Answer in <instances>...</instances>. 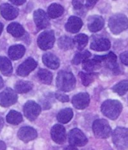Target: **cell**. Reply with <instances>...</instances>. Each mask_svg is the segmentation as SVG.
I'll return each mask as SVG.
<instances>
[{
    "instance_id": "cell-39",
    "label": "cell",
    "mask_w": 128,
    "mask_h": 150,
    "mask_svg": "<svg viewBox=\"0 0 128 150\" xmlns=\"http://www.w3.org/2000/svg\"><path fill=\"white\" fill-rule=\"evenodd\" d=\"M65 150H78V149L76 148V146L70 145V146H68L67 147H66Z\"/></svg>"
},
{
    "instance_id": "cell-26",
    "label": "cell",
    "mask_w": 128,
    "mask_h": 150,
    "mask_svg": "<svg viewBox=\"0 0 128 150\" xmlns=\"http://www.w3.org/2000/svg\"><path fill=\"white\" fill-rule=\"evenodd\" d=\"M33 85L27 81H18L14 85V89L19 94L27 93L33 89Z\"/></svg>"
},
{
    "instance_id": "cell-19",
    "label": "cell",
    "mask_w": 128,
    "mask_h": 150,
    "mask_svg": "<svg viewBox=\"0 0 128 150\" xmlns=\"http://www.w3.org/2000/svg\"><path fill=\"white\" fill-rule=\"evenodd\" d=\"M111 47L110 41L105 38L94 39L91 44V48L97 51H108Z\"/></svg>"
},
{
    "instance_id": "cell-29",
    "label": "cell",
    "mask_w": 128,
    "mask_h": 150,
    "mask_svg": "<svg viewBox=\"0 0 128 150\" xmlns=\"http://www.w3.org/2000/svg\"><path fill=\"white\" fill-rule=\"evenodd\" d=\"M38 77H39V79L42 81V83L45 84V85H50L52 82V73L48 70H47V69H39V72H38Z\"/></svg>"
},
{
    "instance_id": "cell-16",
    "label": "cell",
    "mask_w": 128,
    "mask_h": 150,
    "mask_svg": "<svg viewBox=\"0 0 128 150\" xmlns=\"http://www.w3.org/2000/svg\"><path fill=\"white\" fill-rule=\"evenodd\" d=\"M104 27V20L101 16L93 15L88 20V27L92 33H97L102 30Z\"/></svg>"
},
{
    "instance_id": "cell-11",
    "label": "cell",
    "mask_w": 128,
    "mask_h": 150,
    "mask_svg": "<svg viewBox=\"0 0 128 150\" xmlns=\"http://www.w3.org/2000/svg\"><path fill=\"white\" fill-rule=\"evenodd\" d=\"M48 17L49 16L42 9H38L34 12V22L39 30L45 29L47 27H49L50 21Z\"/></svg>"
},
{
    "instance_id": "cell-25",
    "label": "cell",
    "mask_w": 128,
    "mask_h": 150,
    "mask_svg": "<svg viewBox=\"0 0 128 150\" xmlns=\"http://www.w3.org/2000/svg\"><path fill=\"white\" fill-rule=\"evenodd\" d=\"M64 12V8L59 4L53 3L47 8V15L51 18H57Z\"/></svg>"
},
{
    "instance_id": "cell-37",
    "label": "cell",
    "mask_w": 128,
    "mask_h": 150,
    "mask_svg": "<svg viewBox=\"0 0 128 150\" xmlns=\"http://www.w3.org/2000/svg\"><path fill=\"white\" fill-rule=\"evenodd\" d=\"M97 2H98V0H86L85 6L88 8H92L96 5V3Z\"/></svg>"
},
{
    "instance_id": "cell-43",
    "label": "cell",
    "mask_w": 128,
    "mask_h": 150,
    "mask_svg": "<svg viewBox=\"0 0 128 150\" xmlns=\"http://www.w3.org/2000/svg\"><path fill=\"white\" fill-rule=\"evenodd\" d=\"M2 30H3V25H2V23H0V35L2 33Z\"/></svg>"
},
{
    "instance_id": "cell-9",
    "label": "cell",
    "mask_w": 128,
    "mask_h": 150,
    "mask_svg": "<svg viewBox=\"0 0 128 150\" xmlns=\"http://www.w3.org/2000/svg\"><path fill=\"white\" fill-rule=\"evenodd\" d=\"M18 100V95L11 88H6L0 93V106L8 107Z\"/></svg>"
},
{
    "instance_id": "cell-27",
    "label": "cell",
    "mask_w": 128,
    "mask_h": 150,
    "mask_svg": "<svg viewBox=\"0 0 128 150\" xmlns=\"http://www.w3.org/2000/svg\"><path fill=\"white\" fill-rule=\"evenodd\" d=\"M58 46L60 49L65 50H70L75 45V42L72 39L68 36H62L58 39Z\"/></svg>"
},
{
    "instance_id": "cell-30",
    "label": "cell",
    "mask_w": 128,
    "mask_h": 150,
    "mask_svg": "<svg viewBox=\"0 0 128 150\" xmlns=\"http://www.w3.org/2000/svg\"><path fill=\"white\" fill-rule=\"evenodd\" d=\"M6 121L8 123L11 125H18L23 121V117L21 113L14 110H11L6 116Z\"/></svg>"
},
{
    "instance_id": "cell-32",
    "label": "cell",
    "mask_w": 128,
    "mask_h": 150,
    "mask_svg": "<svg viewBox=\"0 0 128 150\" xmlns=\"http://www.w3.org/2000/svg\"><path fill=\"white\" fill-rule=\"evenodd\" d=\"M113 91L120 96H123L128 91V80H123L112 88Z\"/></svg>"
},
{
    "instance_id": "cell-20",
    "label": "cell",
    "mask_w": 128,
    "mask_h": 150,
    "mask_svg": "<svg viewBox=\"0 0 128 150\" xmlns=\"http://www.w3.org/2000/svg\"><path fill=\"white\" fill-rule=\"evenodd\" d=\"M42 61L45 65L50 69H56L60 67V60L56 55L51 53H46L42 57Z\"/></svg>"
},
{
    "instance_id": "cell-17",
    "label": "cell",
    "mask_w": 128,
    "mask_h": 150,
    "mask_svg": "<svg viewBox=\"0 0 128 150\" xmlns=\"http://www.w3.org/2000/svg\"><path fill=\"white\" fill-rule=\"evenodd\" d=\"M83 26V22L81 18L76 16H72L69 18L68 21L66 23L65 28L66 31L71 33H78Z\"/></svg>"
},
{
    "instance_id": "cell-2",
    "label": "cell",
    "mask_w": 128,
    "mask_h": 150,
    "mask_svg": "<svg viewBox=\"0 0 128 150\" xmlns=\"http://www.w3.org/2000/svg\"><path fill=\"white\" fill-rule=\"evenodd\" d=\"M101 111L109 119L115 120L122 111V104L118 100H107L101 106Z\"/></svg>"
},
{
    "instance_id": "cell-12",
    "label": "cell",
    "mask_w": 128,
    "mask_h": 150,
    "mask_svg": "<svg viewBox=\"0 0 128 150\" xmlns=\"http://www.w3.org/2000/svg\"><path fill=\"white\" fill-rule=\"evenodd\" d=\"M37 63L33 58L29 57L18 67L17 73L20 76H26L36 68Z\"/></svg>"
},
{
    "instance_id": "cell-5",
    "label": "cell",
    "mask_w": 128,
    "mask_h": 150,
    "mask_svg": "<svg viewBox=\"0 0 128 150\" xmlns=\"http://www.w3.org/2000/svg\"><path fill=\"white\" fill-rule=\"evenodd\" d=\"M93 131L95 137L100 139H106L112 134L109 122L105 119H97L93 123Z\"/></svg>"
},
{
    "instance_id": "cell-35",
    "label": "cell",
    "mask_w": 128,
    "mask_h": 150,
    "mask_svg": "<svg viewBox=\"0 0 128 150\" xmlns=\"http://www.w3.org/2000/svg\"><path fill=\"white\" fill-rule=\"evenodd\" d=\"M84 0H72V6L76 10H80L84 6Z\"/></svg>"
},
{
    "instance_id": "cell-40",
    "label": "cell",
    "mask_w": 128,
    "mask_h": 150,
    "mask_svg": "<svg viewBox=\"0 0 128 150\" xmlns=\"http://www.w3.org/2000/svg\"><path fill=\"white\" fill-rule=\"evenodd\" d=\"M6 149V145L3 141L0 140V150H5Z\"/></svg>"
},
{
    "instance_id": "cell-42",
    "label": "cell",
    "mask_w": 128,
    "mask_h": 150,
    "mask_svg": "<svg viewBox=\"0 0 128 150\" xmlns=\"http://www.w3.org/2000/svg\"><path fill=\"white\" fill-rule=\"evenodd\" d=\"M3 85H4L3 80H2V77H1V76H0V89L2 88V87H3Z\"/></svg>"
},
{
    "instance_id": "cell-4",
    "label": "cell",
    "mask_w": 128,
    "mask_h": 150,
    "mask_svg": "<svg viewBox=\"0 0 128 150\" xmlns=\"http://www.w3.org/2000/svg\"><path fill=\"white\" fill-rule=\"evenodd\" d=\"M112 141L118 149H128V129L117 127L112 133Z\"/></svg>"
},
{
    "instance_id": "cell-36",
    "label": "cell",
    "mask_w": 128,
    "mask_h": 150,
    "mask_svg": "<svg viewBox=\"0 0 128 150\" xmlns=\"http://www.w3.org/2000/svg\"><path fill=\"white\" fill-rule=\"evenodd\" d=\"M120 60L122 64L128 66V51H124L120 55Z\"/></svg>"
},
{
    "instance_id": "cell-10",
    "label": "cell",
    "mask_w": 128,
    "mask_h": 150,
    "mask_svg": "<svg viewBox=\"0 0 128 150\" xmlns=\"http://www.w3.org/2000/svg\"><path fill=\"white\" fill-rule=\"evenodd\" d=\"M52 139L57 144H63L66 140V133L65 127L61 125H55L53 126L51 131Z\"/></svg>"
},
{
    "instance_id": "cell-41",
    "label": "cell",
    "mask_w": 128,
    "mask_h": 150,
    "mask_svg": "<svg viewBox=\"0 0 128 150\" xmlns=\"http://www.w3.org/2000/svg\"><path fill=\"white\" fill-rule=\"evenodd\" d=\"M3 125H4L3 118H2V117H0V131H1V129H2V127H3Z\"/></svg>"
},
{
    "instance_id": "cell-28",
    "label": "cell",
    "mask_w": 128,
    "mask_h": 150,
    "mask_svg": "<svg viewBox=\"0 0 128 150\" xmlns=\"http://www.w3.org/2000/svg\"><path fill=\"white\" fill-rule=\"evenodd\" d=\"M78 76L81 80L83 85L84 86H88L91 83H93V81H94L95 79L97 77V74L93 73V72H80L78 73Z\"/></svg>"
},
{
    "instance_id": "cell-34",
    "label": "cell",
    "mask_w": 128,
    "mask_h": 150,
    "mask_svg": "<svg viewBox=\"0 0 128 150\" xmlns=\"http://www.w3.org/2000/svg\"><path fill=\"white\" fill-rule=\"evenodd\" d=\"M54 97H56L58 100L60 101V102L66 103V102H68V101H69V97H68V96L66 95V94H61V93H58V92H57V93H55Z\"/></svg>"
},
{
    "instance_id": "cell-44",
    "label": "cell",
    "mask_w": 128,
    "mask_h": 150,
    "mask_svg": "<svg viewBox=\"0 0 128 150\" xmlns=\"http://www.w3.org/2000/svg\"><path fill=\"white\" fill-rule=\"evenodd\" d=\"M83 150H93V149H91V148H88V149H83Z\"/></svg>"
},
{
    "instance_id": "cell-6",
    "label": "cell",
    "mask_w": 128,
    "mask_h": 150,
    "mask_svg": "<svg viewBox=\"0 0 128 150\" xmlns=\"http://www.w3.org/2000/svg\"><path fill=\"white\" fill-rule=\"evenodd\" d=\"M54 42V33L52 30H47L41 33L37 40L39 47L44 51L52 48Z\"/></svg>"
},
{
    "instance_id": "cell-18",
    "label": "cell",
    "mask_w": 128,
    "mask_h": 150,
    "mask_svg": "<svg viewBox=\"0 0 128 150\" xmlns=\"http://www.w3.org/2000/svg\"><path fill=\"white\" fill-rule=\"evenodd\" d=\"M103 64L98 56H95L92 60H86L82 63V68L88 72H93V71L99 69L102 67Z\"/></svg>"
},
{
    "instance_id": "cell-3",
    "label": "cell",
    "mask_w": 128,
    "mask_h": 150,
    "mask_svg": "<svg viewBox=\"0 0 128 150\" xmlns=\"http://www.w3.org/2000/svg\"><path fill=\"white\" fill-rule=\"evenodd\" d=\"M109 27L112 33H121L128 28V18L124 14H115L109 18Z\"/></svg>"
},
{
    "instance_id": "cell-31",
    "label": "cell",
    "mask_w": 128,
    "mask_h": 150,
    "mask_svg": "<svg viewBox=\"0 0 128 150\" xmlns=\"http://www.w3.org/2000/svg\"><path fill=\"white\" fill-rule=\"evenodd\" d=\"M73 40L78 49L79 51H82L84 48V47L88 45V36L85 35V34L81 33L76 35V37L74 38Z\"/></svg>"
},
{
    "instance_id": "cell-1",
    "label": "cell",
    "mask_w": 128,
    "mask_h": 150,
    "mask_svg": "<svg viewBox=\"0 0 128 150\" xmlns=\"http://www.w3.org/2000/svg\"><path fill=\"white\" fill-rule=\"evenodd\" d=\"M76 80L72 72L60 71L57 77V87L61 91L69 92L76 87Z\"/></svg>"
},
{
    "instance_id": "cell-8",
    "label": "cell",
    "mask_w": 128,
    "mask_h": 150,
    "mask_svg": "<svg viewBox=\"0 0 128 150\" xmlns=\"http://www.w3.org/2000/svg\"><path fill=\"white\" fill-rule=\"evenodd\" d=\"M41 106L34 101H28L23 106V113L30 121H34L41 112Z\"/></svg>"
},
{
    "instance_id": "cell-38",
    "label": "cell",
    "mask_w": 128,
    "mask_h": 150,
    "mask_svg": "<svg viewBox=\"0 0 128 150\" xmlns=\"http://www.w3.org/2000/svg\"><path fill=\"white\" fill-rule=\"evenodd\" d=\"M9 1L14 5H16V6H21L26 2V0H9Z\"/></svg>"
},
{
    "instance_id": "cell-14",
    "label": "cell",
    "mask_w": 128,
    "mask_h": 150,
    "mask_svg": "<svg viewBox=\"0 0 128 150\" xmlns=\"http://www.w3.org/2000/svg\"><path fill=\"white\" fill-rule=\"evenodd\" d=\"M18 136L21 140L27 143V142L35 139L38 136V134L34 128L26 126L20 129L18 133Z\"/></svg>"
},
{
    "instance_id": "cell-33",
    "label": "cell",
    "mask_w": 128,
    "mask_h": 150,
    "mask_svg": "<svg viewBox=\"0 0 128 150\" xmlns=\"http://www.w3.org/2000/svg\"><path fill=\"white\" fill-rule=\"evenodd\" d=\"M91 56V54L88 51H84L82 52H78L75 55L72 60V63L74 65H78L79 64L83 63L84 60H88L90 57Z\"/></svg>"
},
{
    "instance_id": "cell-23",
    "label": "cell",
    "mask_w": 128,
    "mask_h": 150,
    "mask_svg": "<svg viewBox=\"0 0 128 150\" xmlns=\"http://www.w3.org/2000/svg\"><path fill=\"white\" fill-rule=\"evenodd\" d=\"M0 71L4 76H11L12 73L13 68L11 61L5 57L0 56Z\"/></svg>"
},
{
    "instance_id": "cell-22",
    "label": "cell",
    "mask_w": 128,
    "mask_h": 150,
    "mask_svg": "<svg viewBox=\"0 0 128 150\" xmlns=\"http://www.w3.org/2000/svg\"><path fill=\"white\" fill-rule=\"evenodd\" d=\"M72 117H73V112H72V109L66 108L59 112L57 118L58 122L61 124H66L70 122Z\"/></svg>"
},
{
    "instance_id": "cell-21",
    "label": "cell",
    "mask_w": 128,
    "mask_h": 150,
    "mask_svg": "<svg viewBox=\"0 0 128 150\" xmlns=\"http://www.w3.org/2000/svg\"><path fill=\"white\" fill-rule=\"evenodd\" d=\"M25 49L24 46L21 45H13L10 47L8 49V55L11 60H18L21 58L24 55Z\"/></svg>"
},
{
    "instance_id": "cell-15",
    "label": "cell",
    "mask_w": 128,
    "mask_h": 150,
    "mask_svg": "<svg viewBox=\"0 0 128 150\" xmlns=\"http://www.w3.org/2000/svg\"><path fill=\"white\" fill-rule=\"evenodd\" d=\"M0 12L2 16L8 21L14 19L18 16V14H19L18 8H16L15 7L8 3L2 4L0 6Z\"/></svg>"
},
{
    "instance_id": "cell-7",
    "label": "cell",
    "mask_w": 128,
    "mask_h": 150,
    "mask_svg": "<svg viewBox=\"0 0 128 150\" xmlns=\"http://www.w3.org/2000/svg\"><path fill=\"white\" fill-rule=\"evenodd\" d=\"M69 142L76 146H84L88 143V138L85 134L78 128H74L69 133Z\"/></svg>"
},
{
    "instance_id": "cell-13",
    "label": "cell",
    "mask_w": 128,
    "mask_h": 150,
    "mask_svg": "<svg viewBox=\"0 0 128 150\" xmlns=\"http://www.w3.org/2000/svg\"><path fill=\"white\" fill-rule=\"evenodd\" d=\"M72 103L77 110H84L90 103V96L88 93H80L74 96L72 99Z\"/></svg>"
},
{
    "instance_id": "cell-24",
    "label": "cell",
    "mask_w": 128,
    "mask_h": 150,
    "mask_svg": "<svg viewBox=\"0 0 128 150\" xmlns=\"http://www.w3.org/2000/svg\"><path fill=\"white\" fill-rule=\"evenodd\" d=\"M7 31L11 35L16 38L21 37L25 33L22 25L18 23H11L9 24L7 27Z\"/></svg>"
}]
</instances>
